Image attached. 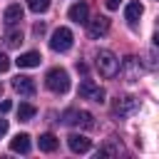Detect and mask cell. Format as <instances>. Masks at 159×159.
<instances>
[{"mask_svg": "<svg viewBox=\"0 0 159 159\" xmlns=\"http://www.w3.org/2000/svg\"><path fill=\"white\" fill-rule=\"evenodd\" d=\"M139 109V99L137 97H122V99H117L114 102V107H112V112L117 114V117H129V114H134Z\"/></svg>", "mask_w": 159, "mask_h": 159, "instance_id": "8992f818", "label": "cell"}, {"mask_svg": "<svg viewBox=\"0 0 159 159\" xmlns=\"http://www.w3.org/2000/svg\"><path fill=\"white\" fill-rule=\"evenodd\" d=\"M7 67H10V57L0 52V72H7Z\"/></svg>", "mask_w": 159, "mask_h": 159, "instance_id": "44dd1931", "label": "cell"}, {"mask_svg": "<svg viewBox=\"0 0 159 159\" xmlns=\"http://www.w3.org/2000/svg\"><path fill=\"white\" fill-rule=\"evenodd\" d=\"M10 149L12 152H20V154H27L30 152V134H15L12 139H10Z\"/></svg>", "mask_w": 159, "mask_h": 159, "instance_id": "5bb4252c", "label": "cell"}, {"mask_svg": "<svg viewBox=\"0 0 159 159\" xmlns=\"http://www.w3.org/2000/svg\"><path fill=\"white\" fill-rule=\"evenodd\" d=\"M42 32H45V22H37L35 25V35H42Z\"/></svg>", "mask_w": 159, "mask_h": 159, "instance_id": "d4e9b609", "label": "cell"}, {"mask_svg": "<svg viewBox=\"0 0 159 159\" xmlns=\"http://www.w3.org/2000/svg\"><path fill=\"white\" fill-rule=\"evenodd\" d=\"M65 124H77V127H84V129H92L94 127V117L84 109H70L65 112Z\"/></svg>", "mask_w": 159, "mask_h": 159, "instance_id": "5b68a950", "label": "cell"}, {"mask_svg": "<svg viewBox=\"0 0 159 159\" xmlns=\"http://www.w3.org/2000/svg\"><path fill=\"white\" fill-rule=\"evenodd\" d=\"M12 89H15L17 94H22V97H32V94H35V82H32V77L17 75V77L12 80Z\"/></svg>", "mask_w": 159, "mask_h": 159, "instance_id": "9c48e42d", "label": "cell"}, {"mask_svg": "<svg viewBox=\"0 0 159 159\" xmlns=\"http://www.w3.org/2000/svg\"><path fill=\"white\" fill-rule=\"evenodd\" d=\"M89 25H87V32H89V37L92 40H97V37H102V35H107V30H109V17H94V20H87Z\"/></svg>", "mask_w": 159, "mask_h": 159, "instance_id": "ba28073f", "label": "cell"}, {"mask_svg": "<svg viewBox=\"0 0 159 159\" xmlns=\"http://www.w3.org/2000/svg\"><path fill=\"white\" fill-rule=\"evenodd\" d=\"M37 144H40V149H42V152H55L60 142H57V137H55V134H42V137L37 139Z\"/></svg>", "mask_w": 159, "mask_h": 159, "instance_id": "2e32d148", "label": "cell"}, {"mask_svg": "<svg viewBox=\"0 0 159 159\" xmlns=\"http://www.w3.org/2000/svg\"><path fill=\"white\" fill-rule=\"evenodd\" d=\"M77 92H80V97H82V99H92V102H97V104H102V102H104V97H107V92H104L102 87H97L92 80H82Z\"/></svg>", "mask_w": 159, "mask_h": 159, "instance_id": "277c9868", "label": "cell"}, {"mask_svg": "<svg viewBox=\"0 0 159 159\" xmlns=\"http://www.w3.org/2000/svg\"><path fill=\"white\" fill-rule=\"evenodd\" d=\"M35 112H37V109H35L32 104H27V102H22V104L17 107V117H20V122H30V119L35 117Z\"/></svg>", "mask_w": 159, "mask_h": 159, "instance_id": "ac0fdd59", "label": "cell"}, {"mask_svg": "<svg viewBox=\"0 0 159 159\" xmlns=\"http://www.w3.org/2000/svg\"><path fill=\"white\" fill-rule=\"evenodd\" d=\"M67 15H70V20H75V22H87L89 7H87V2H75V5L67 10Z\"/></svg>", "mask_w": 159, "mask_h": 159, "instance_id": "7c38bea8", "label": "cell"}, {"mask_svg": "<svg viewBox=\"0 0 159 159\" xmlns=\"http://www.w3.org/2000/svg\"><path fill=\"white\" fill-rule=\"evenodd\" d=\"M22 15H25V12H22V7H20V5H7V7H5V12H2V20H5V25H7V27H15V25L22 20Z\"/></svg>", "mask_w": 159, "mask_h": 159, "instance_id": "8fae6325", "label": "cell"}, {"mask_svg": "<svg viewBox=\"0 0 159 159\" xmlns=\"http://www.w3.org/2000/svg\"><path fill=\"white\" fill-rule=\"evenodd\" d=\"M45 84H47V89H52V92H57V94L67 92V89H70V75H67V70L52 67V70L47 72V77H45Z\"/></svg>", "mask_w": 159, "mask_h": 159, "instance_id": "7a4b0ae2", "label": "cell"}, {"mask_svg": "<svg viewBox=\"0 0 159 159\" xmlns=\"http://www.w3.org/2000/svg\"><path fill=\"white\" fill-rule=\"evenodd\" d=\"M122 75H124V80H129V82L139 80V75H142V62H139L134 55L124 57V62H122Z\"/></svg>", "mask_w": 159, "mask_h": 159, "instance_id": "52a82bcc", "label": "cell"}, {"mask_svg": "<svg viewBox=\"0 0 159 159\" xmlns=\"http://www.w3.org/2000/svg\"><path fill=\"white\" fill-rule=\"evenodd\" d=\"M0 94H2V82H0Z\"/></svg>", "mask_w": 159, "mask_h": 159, "instance_id": "484cf974", "label": "cell"}, {"mask_svg": "<svg viewBox=\"0 0 159 159\" xmlns=\"http://www.w3.org/2000/svg\"><path fill=\"white\" fill-rule=\"evenodd\" d=\"M27 7L32 12H45L50 7V0H27Z\"/></svg>", "mask_w": 159, "mask_h": 159, "instance_id": "ffe728a7", "label": "cell"}, {"mask_svg": "<svg viewBox=\"0 0 159 159\" xmlns=\"http://www.w3.org/2000/svg\"><path fill=\"white\" fill-rule=\"evenodd\" d=\"M122 152V144H119V139H109L104 147H102V152L99 154H119Z\"/></svg>", "mask_w": 159, "mask_h": 159, "instance_id": "d6986e66", "label": "cell"}, {"mask_svg": "<svg viewBox=\"0 0 159 159\" xmlns=\"http://www.w3.org/2000/svg\"><path fill=\"white\" fill-rule=\"evenodd\" d=\"M67 144H70V149L77 152V154H84V152H89V147H92V142H89L84 134H70V137H67Z\"/></svg>", "mask_w": 159, "mask_h": 159, "instance_id": "30bf717a", "label": "cell"}, {"mask_svg": "<svg viewBox=\"0 0 159 159\" xmlns=\"http://www.w3.org/2000/svg\"><path fill=\"white\" fill-rule=\"evenodd\" d=\"M5 132H7V119L0 117V137H5Z\"/></svg>", "mask_w": 159, "mask_h": 159, "instance_id": "cb8c5ba5", "label": "cell"}, {"mask_svg": "<svg viewBox=\"0 0 159 159\" xmlns=\"http://www.w3.org/2000/svg\"><path fill=\"white\" fill-rule=\"evenodd\" d=\"M15 62H17V67H37L42 62V57H40V52H22Z\"/></svg>", "mask_w": 159, "mask_h": 159, "instance_id": "9a60e30c", "label": "cell"}, {"mask_svg": "<svg viewBox=\"0 0 159 159\" xmlns=\"http://www.w3.org/2000/svg\"><path fill=\"white\" fill-rule=\"evenodd\" d=\"M10 109H12V102H7V99L0 102V114H5V112H10Z\"/></svg>", "mask_w": 159, "mask_h": 159, "instance_id": "7402d4cb", "label": "cell"}, {"mask_svg": "<svg viewBox=\"0 0 159 159\" xmlns=\"http://www.w3.org/2000/svg\"><path fill=\"white\" fill-rule=\"evenodd\" d=\"M72 30L70 27H57L55 32H52V37H50V47L55 50V52H67L70 47H72Z\"/></svg>", "mask_w": 159, "mask_h": 159, "instance_id": "3957f363", "label": "cell"}, {"mask_svg": "<svg viewBox=\"0 0 159 159\" xmlns=\"http://www.w3.org/2000/svg\"><path fill=\"white\" fill-rule=\"evenodd\" d=\"M5 45L7 47H20L22 45V32L20 30H7L5 32Z\"/></svg>", "mask_w": 159, "mask_h": 159, "instance_id": "e0dca14e", "label": "cell"}, {"mask_svg": "<svg viewBox=\"0 0 159 159\" xmlns=\"http://www.w3.org/2000/svg\"><path fill=\"white\" fill-rule=\"evenodd\" d=\"M94 65H97V72H99L102 77H107V80L119 72V60H117L114 52H109V50H99Z\"/></svg>", "mask_w": 159, "mask_h": 159, "instance_id": "6da1fadb", "label": "cell"}, {"mask_svg": "<svg viewBox=\"0 0 159 159\" xmlns=\"http://www.w3.org/2000/svg\"><path fill=\"white\" fill-rule=\"evenodd\" d=\"M142 12H144V5H142L139 0H132V2L127 5V10H124V17H127L129 25H137V20L142 17Z\"/></svg>", "mask_w": 159, "mask_h": 159, "instance_id": "4fadbf2b", "label": "cell"}, {"mask_svg": "<svg viewBox=\"0 0 159 159\" xmlns=\"http://www.w3.org/2000/svg\"><path fill=\"white\" fill-rule=\"evenodd\" d=\"M122 0H107V10H117Z\"/></svg>", "mask_w": 159, "mask_h": 159, "instance_id": "603a6c76", "label": "cell"}]
</instances>
